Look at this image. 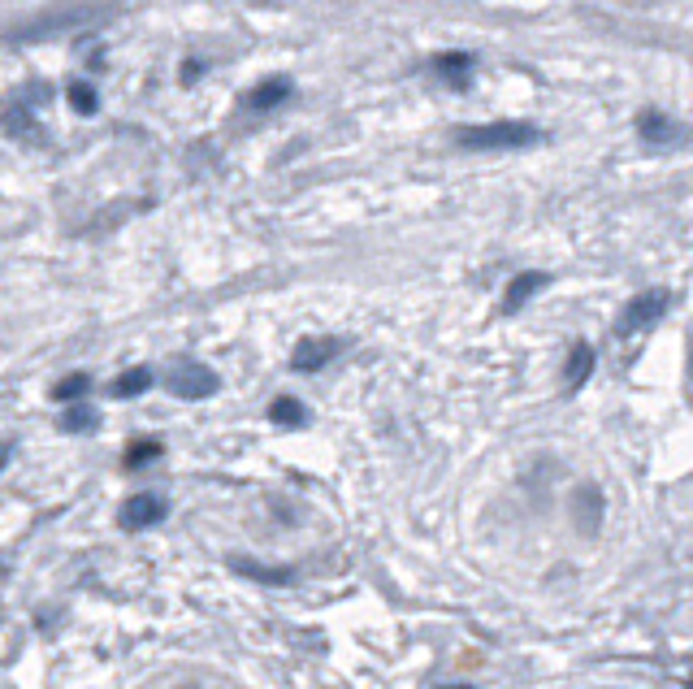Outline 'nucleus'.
<instances>
[{
  "label": "nucleus",
  "instance_id": "15",
  "mask_svg": "<svg viewBox=\"0 0 693 689\" xmlns=\"http://www.w3.org/2000/svg\"><path fill=\"white\" fill-rule=\"evenodd\" d=\"M96 425H100V416L91 412V408H83V403H78V408H65V416H61L65 434H91Z\"/></svg>",
  "mask_w": 693,
  "mask_h": 689
},
{
  "label": "nucleus",
  "instance_id": "8",
  "mask_svg": "<svg viewBox=\"0 0 693 689\" xmlns=\"http://www.w3.org/2000/svg\"><path fill=\"white\" fill-rule=\"evenodd\" d=\"M546 286H551V273H542V269H525V273H516V278L507 282V291H503V312H520L533 295L546 291Z\"/></svg>",
  "mask_w": 693,
  "mask_h": 689
},
{
  "label": "nucleus",
  "instance_id": "17",
  "mask_svg": "<svg viewBox=\"0 0 693 689\" xmlns=\"http://www.w3.org/2000/svg\"><path fill=\"white\" fill-rule=\"evenodd\" d=\"M70 104L78 113H96V91H91L87 83H78V87H70Z\"/></svg>",
  "mask_w": 693,
  "mask_h": 689
},
{
  "label": "nucleus",
  "instance_id": "19",
  "mask_svg": "<svg viewBox=\"0 0 693 689\" xmlns=\"http://www.w3.org/2000/svg\"><path fill=\"white\" fill-rule=\"evenodd\" d=\"M9 464V447H5V442H0V468H5Z\"/></svg>",
  "mask_w": 693,
  "mask_h": 689
},
{
  "label": "nucleus",
  "instance_id": "11",
  "mask_svg": "<svg viewBox=\"0 0 693 689\" xmlns=\"http://www.w3.org/2000/svg\"><path fill=\"white\" fill-rule=\"evenodd\" d=\"M148 386H152V369H148V364H135V369L117 373L109 390H113V399H135V395H143Z\"/></svg>",
  "mask_w": 693,
  "mask_h": 689
},
{
  "label": "nucleus",
  "instance_id": "10",
  "mask_svg": "<svg viewBox=\"0 0 693 689\" xmlns=\"http://www.w3.org/2000/svg\"><path fill=\"white\" fill-rule=\"evenodd\" d=\"M286 96H291V78L273 74V78H265V83L252 87V96H247V109H252V113H269V109H278V104H286Z\"/></svg>",
  "mask_w": 693,
  "mask_h": 689
},
{
  "label": "nucleus",
  "instance_id": "3",
  "mask_svg": "<svg viewBox=\"0 0 693 689\" xmlns=\"http://www.w3.org/2000/svg\"><path fill=\"white\" fill-rule=\"evenodd\" d=\"M689 135H693V130L685 122H676V117H668L663 109H642V113H637V139H642V148L655 152V156L676 152L681 143H689Z\"/></svg>",
  "mask_w": 693,
  "mask_h": 689
},
{
  "label": "nucleus",
  "instance_id": "13",
  "mask_svg": "<svg viewBox=\"0 0 693 689\" xmlns=\"http://www.w3.org/2000/svg\"><path fill=\"white\" fill-rule=\"evenodd\" d=\"M590 369H594V347H590V343H577V347H572V356H568L564 382H568V386H585Z\"/></svg>",
  "mask_w": 693,
  "mask_h": 689
},
{
  "label": "nucleus",
  "instance_id": "6",
  "mask_svg": "<svg viewBox=\"0 0 693 689\" xmlns=\"http://www.w3.org/2000/svg\"><path fill=\"white\" fill-rule=\"evenodd\" d=\"M165 512H169V507H165L161 494H130V499L117 507V525H122L126 533H139L148 525H161Z\"/></svg>",
  "mask_w": 693,
  "mask_h": 689
},
{
  "label": "nucleus",
  "instance_id": "1",
  "mask_svg": "<svg viewBox=\"0 0 693 689\" xmlns=\"http://www.w3.org/2000/svg\"><path fill=\"white\" fill-rule=\"evenodd\" d=\"M113 5H61V9H48V13H39V18L31 22H22V26H13V31L5 35L9 44H35V39H52V35H61V31H78V26H91V22H100V18H109Z\"/></svg>",
  "mask_w": 693,
  "mask_h": 689
},
{
  "label": "nucleus",
  "instance_id": "7",
  "mask_svg": "<svg viewBox=\"0 0 693 689\" xmlns=\"http://www.w3.org/2000/svg\"><path fill=\"white\" fill-rule=\"evenodd\" d=\"M338 351H343V338H299V347H295V356H291V369L295 373H317L325 369Z\"/></svg>",
  "mask_w": 693,
  "mask_h": 689
},
{
  "label": "nucleus",
  "instance_id": "14",
  "mask_svg": "<svg viewBox=\"0 0 693 689\" xmlns=\"http://www.w3.org/2000/svg\"><path fill=\"white\" fill-rule=\"evenodd\" d=\"M91 390V377L87 373H70V377H61L57 386H52V399L57 403H74V399H83Z\"/></svg>",
  "mask_w": 693,
  "mask_h": 689
},
{
  "label": "nucleus",
  "instance_id": "16",
  "mask_svg": "<svg viewBox=\"0 0 693 689\" xmlns=\"http://www.w3.org/2000/svg\"><path fill=\"white\" fill-rule=\"evenodd\" d=\"M156 455H161V442L156 438H139V442H130L126 447V468H139V464H148V460H156Z\"/></svg>",
  "mask_w": 693,
  "mask_h": 689
},
{
  "label": "nucleus",
  "instance_id": "18",
  "mask_svg": "<svg viewBox=\"0 0 693 689\" xmlns=\"http://www.w3.org/2000/svg\"><path fill=\"white\" fill-rule=\"evenodd\" d=\"M200 74H204V61H187V65H182V83H195Z\"/></svg>",
  "mask_w": 693,
  "mask_h": 689
},
{
  "label": "nucleus",
  "instance_id": "12",
  "mask_svg": "<svg viewBox=\"0 0 693 689\" xmlns=\"http://www.w3.org/2000/svg\"><path fill=\"white\" fill-rule=\"evenodd\" d=\"M269 421L273 425H286V429H299V425L308 421V408L299 399H291V395H278V399L269 403Z\"/></svg>",
  "mask_w": 693,
  "mask_h": 689
},
{
  "label": "nucleus",
  "instance_id": "4",
  "mask_svg": "<svg viewBox=\"0 0 693 689\" xmlns=\"http://www.w3.org/2000/svg\"><path fill=\"white\" fill-rule=\"evenodd\" d=\"M668 304H672V295L663 291V286H655V291H642V295H633L629 304H624L620 321H616V334H620V338L646 334L650 325H659V321H663V312H668Z\"/></svg>",
  "mask_w": 693,
  "mask_h": 689
},
{
  "label": "nucleus",
  "instance_id": "9",
  "mask_svg": "<svg viewBox=\"0 0 693 689\" xmlns=\"http://www.w3.org/2000/svg\"><path fill=\"white\" fill-rule=\"evenodd\" d=\"M473 52H438L434 57V74L447 83L451 91H464L468 83H473Z\"/></svg>",
  "mask_w": 693,
  "mask_h": 689
},
{
  "label": "nucleus",
  "instance_id": "20",
  "mask_svg": "<svg viewBox=\"0 0 693 689\" xmlns=\"http://www.w3.org/2000/svg\"><path fill=\"white\" fill-rule=\"evenodd\" d=\"M451 689H468V685H451Z\"/></svg>",
  "mask_w": 693,
  "mask_h": 689
},
{
  "label": "nucleus",
  "instance_id": "2",
  "mask_svg": "<svg viewBox=\"0 0 693 689\" xmlns=\"http://www.w3.org/2000/svg\"><path fill=\"white\" fill-rule=\"evenodd\" d=\"M455 143L468 152H520L542 143V130L529 122H486V126H464Z\"/></svg>",
  "mask_w": 693,
  "mask_h": 689
},
{
  "label": "nucleus",
  "instance_id": "5",
  "mask_svg": "<svg viewBox=\"0 0 693 689\" xmlns=\"http://www.w3.org/2000/svg\"><path fill=\"white\" fill-rule=\"evenodd\" d=\"M165 386H169V395H178V399H208V395H217V373L200 360H182L178 369L169 373Z\"/></svg>",
  "mask_w": 693,
  "mask_h": 689
}]
</instances>
